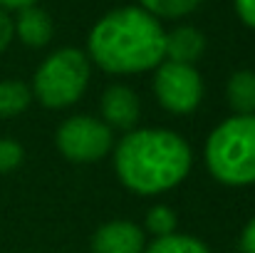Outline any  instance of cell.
Masks as SVG:
<instances>
[{"instance_id":"3957f363","label":"cell","mask_w":255,"mask_h":253,"mask_svg":"<svg viewBox=\"0 0 255 253\" xmlns=\"http://www.w3.org/2000/svg\"><path fill=\"white\" fill-rule=\"evenodd\" d=\"M206 164L221 184H255V114H236L211 132L206 142Z\"/></svg>"},{"instance_id":"5b68a950","label":"cell","mask_w":255,"mask_h":253,"mask_svg":"<svg viewBox=\"0 0 255 253\" xmlns=\"http://www.w3.org/2000/svg\"><path fill=\"white\" fill-rule=\"evenodd\" d=\"M57 147L70 162H99L112 149V129L92 117H70L57 129Z\"/></svg>"},{"instance_id":"7a4b0ae2","label":"cell","mask_w":255,"mask_h":253,"mask_svg":"<svg viewBox=\"0 0 255 253\" xmlns=\"http://www.w3.org/2000/svg\"><path fill=\"white\" fill-rule=\"evenodd\" d=\"M114 167L122 184L134 194H161L186 179L191 149L169 129H129L117 147Z\"/></svg>"},{"instance_id":"ac0fdd59","label":"cell","mask_w":255,"mask_h":253,"mask_svg":"<svg viewBox=\"0 0 255 253\" xmlns=\"http://www.w3.org/2000/svg\"><path fill=\"white\" fill-rule=\"evenodd\" d=\"M233 2H236L238 17L255 30V0H233Z\"/></svg>"},{"instance_id":"9c48e42d","label":"cell","mask_w":255,"mask_h":253,"mask_svg":"<svg viewBox=\"0 0 255 253\" xmlns=\"http://www.w3.org/2000/svg\"><path fill=\"white\" fill-rule=\"evenodd\" d=\"M203 50H206V37L201 30H196L191 25H181V27L166 32L164 57H169V62L193 65L203 55Z\"/></svg>"},{"instance_id":"6da1fadb","label":"cell","mask_w":255,"mask_h":253,"mask_svg":"<svg viewBox=\"0 0 255 253\" xmlns=\"http://www.w3.org/2000/svg\"><path fill=\"white\" fill-rule=\"evenodd\" d=\"M166 30L144 7H117L89 32V57L112 75H136L164 60Z\"/></svg>"},{"instance_id":"8992f818","label":"cell","mask_w":255,"mask_h":253,"mask_svg":"<svg viewBox=\"0 0 255 253\" xmlns=\"http://www.w3.org/2000/svg\"><path fill=\"white\" fill-rule=\"evenodd\" d=\"M154 92L164 109L171 114H188L203 97V82L193 65L166 62L154 77Z\"/></svg>"},{"instance_id":"7c38bea8","label":"cell","mask_w":255,"mask_h":253,"mask_svg":"<svg viewBox=\"0 0 255 253\" xmlns=\"http://www.w3.org/2000/svg\"><path fill=\"white\" fill-rule=\"evenodd\" d=\"M32 89L20 80L0 82V117H17L30 107Z\"/></svg>"},{"instance_id":"e0dca14e","label":"cell","mask_w":255,"mask_h":253,"mask_svg":"<svg viewBox=\"0 0 255 253\" xmlns=\"http://www.w3.org/2000/svg\"><path fill=\"white\" fill-rule=\"evenodd\" d=\"M12 35H15V25H12V17L7 15V10L0 7V52L7 50V45L12 42Z\"/></svg>"},{"instance_id":"5bb4252c","label":"cell","mask_w":255,"mask_h":253,"mask_svg":"<svg viewBox=\"0 0 255 253\" xmlns=\"http://www.w3.org/2000/svg\"><path fill=\"white\" fill-rule=\"evenodd\" d=\"M146 12H151L154 17H183L188 12H193L203 0H139Z\"/></svg>"},{"instance_id":"2e32d148","label":"cell","mask_w":255,"mask_h":253,"mask_svg":"<svg viewBox=\"0 0 255 253\" xmlns=\"http://www.w3.org/2000/svg\"><path fill=\"white\" fill-rule=\"evenodd\" d=\"M22 147L12 139H0V174L5 171H12V169L20 167L22 162Z\"/></svg>"},{"instance_id":"ffe728a7","label":"cell","mask_w":255,"mask_h":253,"mask_svg":"<svg viewBox=\"0 0 255 253\" xmlns=\"http://www.w3.org/2000/svg\"><path fill=\"white\" fill-rule=\"evenodd\" d=\"M37 0H0V7L2 10H22L27 5H35Z\"/></svg>"},{"instance_id":"d6986e66","label":"cell","mask_w":255,"mask_h":253,"mask_svg":"<svg viewBox=\"0 0 255 253\" xmlns=\"http://www.w3.org/2000/svg\"><path fill=\"white\" fill-rule=\"evenodd\" d=\"M241 251L243 253H255V219H251L241 234Z\"/></svg>"},{"instance_id":"52a82bcc","label":"cell","mask_w":255,"mask_h":253,"mask_svg":"<svg viewBox=\"0 0 255 253\" xmlns=\"http://www.w3.org/2000/svg\"><path fill=\"white\" fill-rule=\"evenodd\" d=\"M144 231L131 221H109L92 236V253H144Z\"/></svg>"},{"instance_id":"277c9868","label":"cell","mask_w":255,"mask_h":253,"mask_svg":"<svg viewBox=\"0 0 255 253\" xmlns=\"http://www.w3.org/2000/svg\"><path fill=\"white\" fill-rule=\"evenodd\" d=\"M89 84V57L82 50L65 47L52 52L35 75V97L50 107L62 109L75 104Z\"/></svg>"},{"instance_id":"8fae6325","label":"cell","mask_w":255,"mask_h":253,"mask_svg":"<svg viewBox=\"0 0 255 253\" xmlns=\"http://www.w3.org/2000/svg\"><path fill=\"white\" fill-rule=\"evenodd\" d=\"M228 104L238 117L255 114V72L241 70L228 80Z\"/></svg>"},{"instance_id":"ba28073f","label":"cell","mask_w":255,"mask_h":253,"mask_svg":"<svg viewBox=\"0 0 255 253\" xmlns=\"http://www.w3.org/2000/svg\"><path fill=\"white\" fill-rule=\"evenodd\" d=\"M139 114H141V104L131 87L124 84L107 87V92L102 94V117L109 129H134Z\"/></svg>"},{"instance_id":"9a60e30c","label":"cell","mask_w":255,"mask_h":253,"mask_svg":"<svg viewBox=\"0 0 255 253\" xmlns=\"http://www.w3.org/2000/svg\"><path fill=\"white\" fill-rule=\"evenodd\" d=\"M146 229L159 239V236H169L176 234V214L169 206H154L146 214Z\"/></svg>"},{"instance_id":"30bf717a","label":"cell","mask_w":255,"mask_h":253,"mask_svg":"<svg viewBox=\"0 0 255 253\" xmlns=\"http://www.w3.org/2000/svg\"><path fill=\"white\" fill-rule=\"evenodd\" d=\"M12 25H15V35L27 47H45L52 40V20L37 5H27L17 10V20Z\"/></svg>"},{"instance_id":"4fadbf2b","label":"cell","mask_w":255,"mask_h":253,"mask_svg":"<svg viewBox=\"0 0 255 253\" xmlns=\"http://www.w3.org/2000/svg\"><path fill=\"white\" fill-rule=\"evenodd\" d=\"M144 253H211L208 246L193 236H183V234H169V236H159Z\"/></svg>"}]
</instances>
